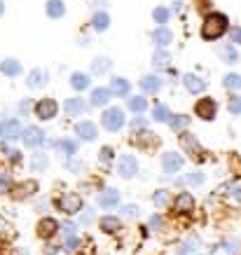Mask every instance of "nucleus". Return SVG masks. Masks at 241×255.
<instances>
[{
  "label": "nucleus",
  "instance_id": "nucleus-1",
  "mask_svg": "<svg viewBox=\"0 0 241 255\" xmlns=\"http://www.w3.org/2000/svg\"><path fill=\"white\" fill-rule=\"evenodd\" d=\"M227 28H230L227 16L220 14V12H211L202 23V35H204V40H218Z\"/></svg>",
  "mask_w": 241,
  "mask_h": 255
},
{
  "label": "nucleus",
  "instance_id": "nucleus-2",
  "mask_svg": "<svg viewBox=\"0 0 241 255\" xmlns=\"http://www.w3.org/2000/svg\"><path fill=\"white\" fill-rule=\"evenodd\" d=\"M101 124L108 129V131H120L122 127L126 124V117H124V110L122 108H108L106 113H103V117H101Z\"/></svg>",
  "mask_w": 241,
  "mask_h": 255
},
{
  "label": "nucleus",
  "instance_id": "nucleus-3",
  "mask_svg": "<svg viewBox=\"0 0 241 255\" xmlns=\"http://www.w3.org/2000/svg\"><path fill=\"white\" fill-rule=\"evenodd\" d=\"M56 206H59V211L73 216V213H80V209H82V199H80V194H75V192H66L56 199Z\"/></svg>",
  "mask_w": 241,
  "mask_h": 255
},
{
  "label": "nucleus",
  "instance_id": "nucleus-4",
  "mask_svg": "<svg viewBox=\"0 0 241 255\" xmlns=\"http://www.w3.org/2000/svg\"><path fill=\"white\" fill-rule=\"evenodd\" d=\"M56 113H59V103L54 99H42L35 103V117L47 122V120H54Z\"/></svg>",
  "mask_w": 241,
  "mask_h": 255
},
{
  "label": "nucleus",
  "instance_id": "nucleus-5",
  "mask_svg": "<svg viewBox=\"0 0 241 255\" xmlns=\"http://www.w3.org/2000/svg\"><path fill=\"white\" fill-rule=\"evenodd\" d=\"M23 136V127L19 120H5L0 124V138L2 140H16Z\"/></svg>",
  "mask_w": 241,
  "mask_h": 255
},
{
  "label": "nucleus",
  "instance_id": "nucleus-6",
  "mask_svg": "<svg viewBox=\"0 0 241 255\" xmlns=\"http://www.w3.org/2000/svg\"><path fill=\"white\" fill-rule=\"evenodd\" d=\"M117 173L122 178H133L138 173V162L133 155H122L117 159Z\"/></svg>",
  "mask_w": 241,
  "mask_h": 255
},
{
  "label": "nucleus",
  "instance_id": "nucleus-7",
  "mask_svg": "<svg viewBox=\"0 0 241 255\" xmlns=\"http://www.w3.org/2000/svg\"><path fill=\"white\" fill-rule=\"evenodd\" d=\"M216 110H218V106H216V101L213 99H199L197 101V106H195L197 117H202L204 122L213 120V117H216Z\"/></svg>",
  "mask_w": 241,
  "mask_h": 255
},
{
  "label": "nucleus",
  "instance_id": "nucleus-8",
  "mask_svg": "<svg viewBox=\"0 0 241 255\" xmlns=\"http://www.w3.org/2000/svg\"><path fill=\"white\" fill-rule=\"evenodd\" d=\"M75 133H78L80 140L92 143V140L99 136V129H96V124H94V122H89V120H82V122L75 124Z\"/></svg>",
  "mask_w": 241,
  "mask_h": 255
},
{
  "label": "nucleus",
  "instance_id": "nucleus-9",
  "mask_svg": "<svg viewBox=\"0 0 241 255\" xmlns=\"http://www.w3.org/2000/svg\"><path fill=\"white\" fill-rule=\"evenodd\" d=\"M162 169L164 173H178L180 169H183V157L176 155V152H164L162 155Z\"/></svg>",
  "mask_w": 241,
  "mask_h": 255
},
{
  "label": "nucleus",
  "instance_id": "nucleus-10",
  "mask_svg": "<svg viewBox=\"0 0 241 255\" xmlns=\"http://www.w3.org/2000/svg\"><path fill=\"white\" fill-rule=\"evenodd\" d=\"M21 138L28 147H38L45 143V133H42V129H38V127H26Z\"/></svg>",
  "mask_w": 241,
  "mask_h": 255
},
{
  "label": "nucleus",
  "instance_id": "nucleus-11",
  "mask_svg": "<svg viewBox=\"0 0 241 255\" xmlns=\"http://www.w3.org/2000/svg\"><path fill=\"white\" fill-rule=\"evenodd\" d=\"M63 110H66L70 117H80L87 113V103L80 99V96H75V99H68L63 103Z\"/></svg>",
  "mask_w": 241,
  "mask_h": 255
},
{
  "label": "nucleus",
  "instance_id": "nucleus-12",
  "mask_svg": "<svg viewBox=\"0 0 241 255\" xmlns=\"http://www.w3.org/2000/svg\"><path fill=\"white\" fill-rule=\"evenodd\" d=\"M152 42H155L159 49H164L166 45H171L173 42V33L166 28V26H159V28H155L152 31Z\"/></svg>",
  "mask_w": 241,
  "mask_h": 255
},
{
  "label": "nucleus",
  "instance_id": "nucleus-13",
  "mask_svg": "<svg viewBox=\"0 0 241 255\" xmlns=\"http://www.w3.org/2000/svg\"><path fill=\"white\" fill-rule=\"evenodd\" d=\"M173 206H176L178 213H190V211L195 209V197L190 192H180L178 197H176V201H173Z\"/></svg>",
  "mask_w": 241,
  "mask_h": 255
},
{
  "label": "nucleus",
  "instance_id": "nucleus-14",
  "mask_svg": "<svg viewBox=\"0 0 241 255\" xmlns=\"http://www.w3.org/2000/svg\"><path fill=\"white\" fill-rule=\"evenodd\" d=\"M56 232H59V223H56V220H52V218H45V220H40L38 234L42 237V239H52Z\"/></svg>",
  "mask_w": 241,
  "mask_h": 255
},
{
  "label": "nucleus",
  "instance_id": "nucleus-15",
  "mask_svg": "<svg viewBox=\"0 0 241 255\" xmlns=\"http://www.w3.org/2000/svg\"><path fill=\"white\" fill-rule=\"evenodd\" d=\"M183 85H185V89L190 94H202L204 89H206V82H204L199 75H192V73L183 78Z\"/></svg>",
  "mask_w": 241,
  "mask_h": 255
},
{
  "label": "nucleus",
  "instance_id": "nucleus-16",
  "mask_svg": "<svg viewBox=\"0 0 241 255\" xmlns=\"http://www.w3.org/2000/svg\"><path fill=\"white\" fill-rule=\"evenodd\" d=\"M26 85L31 87V89H40V87L47 85V70L42 68H33L28 73V80H26Z\"/></svg>",
  "mask_w": 241,
  "mask_h": 255
},
{
  "label": "nucleus",
  "instance_id": "nucleus-17",
  "mask_svg": "<svg viewBox=\"0 0 241 255\" xmlns=\"http://www.w3.org/2000/svg\"><path fill=\"white\" fill-rule=\"evenodd\" d=\"M92 106H108L110 103V99H113V92L110 89H106V87H99V89H92Z\"/></svg>",
  "mask_w": 241,
  "mask_h": 255
},
{
  "label": "nucleus",
  "instance_id": "nucleus-18",
  "mask_svg": "<svg viewBox=\"0 0 241 255\" xmlns=\"http://www.w3.org/2000/svg\"><path fill=\"white\" fill-rule=\"evenodd\" d=\"M180 145H183V150L190 152V155H199V152H202L199 140H197L192 133H180Z\"/></svg>",
  "mask_w": 241,
  "mask_h": 255
},
{
  "label": "nucleus",
  "instance_id": "nucleus-19",
  "mask_svg": "<svg viewBox=\"0 0 241 255\" xmlns=\"http://www.w3.org/2000/svg\"><path fill=\"white\" fill-rule=\"evenodd\" d=\"M110 92L115 94V96H129L131 85H129V80H124V78H113L110 80Z\"/></svg>",
  "mask_w": 241,
  "mask_h": 255
},
{
  "label": "nucleus",
  "instance_id": "nucleus-20",
  "mask_svg": "<svg viewBox=\"0 0 241 255\" xmlns=\"http://www.w3.org/2000/svg\"><path fill=\"white\" fill-rule=\"evenodd\" d=\"M140 89L145 94H157L162 89V80L157 75H145V78H140Z\"/></svg>",
  "mask_w": 241,
  "mask_h": 255
},
{
  "label": "nucleus",
  "instance_id": "nucleus-21",
  "mask_svg": "<svg viewBox=\"0 0 241 255\" xmlns=\"http://www.w3.org/2000/svg\"><path fill=\"white\" fill-rule=\"evenodd\" d=\"M117 204H120V192L117 190H103L99 194V206H103V209H110V206H117Z\"/></svg>",
  "mask_w": 241,
  "mask_h": 255
},
{
  "label": "nucleus",
  "instance_id": "nucleus-22",
  "mask_svg": "<svg viewBox=\"0 0 241 255\" xmlns=\"http://www.w3.org/2000/svg\"><path fill=\"white\" fill-rule=\"evenodd\" d=\"M45 12H47V16H52V19H61V16L66 14V5H63V0H47Z\"/></svg>",
  "mask_w": 241,
  "mask_h": 255
},
{
  "label": "nucleus",
  "instance_id": "nucleus-23",
  "mask_svg": "<svg viewBox=\"0 0 241 255\" xmlns=\"http://www.w3.org/2000/svg\"><path fill=\"white\" fill-rule=\"evenodd\" d=\"M108 26H110V16L106 14V12H96V14L92 16V28L96 33L108 31Z\"/></svg>",
  "mask_w": 241,
  "mask_h": 255
},
{
  "label": "nucleus",
  "instance_id": "nucleus-24",
  "mask_svg": "<svg viewBox=\"0 0 241 255\" xmlns=\"http://www.w3.org/2000/svg\"><path fill=\"white\" fill-rule=\"evenodd\" d=\"M56 150H59V155H63V157H73L78 152V143L70 138H61L56 143Z\"/></svg>",
  "mask_w": 241,
  "mask_h": 255
},
{
  "label": "nucleus",
  "instance_id": "nucleus-25",
  "mask_svg": "<svg viewBox=\"0 0 241 255\" xmlns=\"http://www.w3.org/2000/svg\"><path fill=\"white\" fill-rule=\"evenodd\" d=\"M0 70H2L7 78H16V75L21 73V63L16 61V59H5V61L0 63Z\"/></svg>",
  "mask_w": 241,
  "mask_h": 255
},
{
  "label": "nucleus",
  "instance_id": "nucleus-26",
  "mask_svg": "<svg viewBox=\"0 0 241 255\" xmlns=\"http://www.w3.org/2000/svg\"><path fill=\"white\" fill-rule=\"evenodd\" d=\"M110 66H113V61H110L108 56H99V59L92 61V73L94 75H106L110 70Z\"/></svg>",
  "mask_w": 241,
  "mask_h": 255
},
{
  "label": "nucleus",
  "instance_id": "nucleus-27",
  "mask_svg": "<svg viewBox=\"0 0 241 255\" xmlns=\"http://www.w3.org/2000/svg\"><path fill=\"white\" fill-rule=\"evenodd\" d=\"M89 85H92V80H89L87 73H73V75H70V87H73V89L82 92V89H87Z\"/></svg>",
  "mask_w": 241,
  "mask_h": 255
},
{
  "label": "nucleus",
  "instance_id": "nucleus-28",
  "mask_svg": "<svg viewBox=\"0 0 241 255\" xmlns=\"http://www.w3.org/2000/svg\"><path fill=\"white\" fill-rule=\"evenodd\" d=\"M169 61H171V56H169V52H166V49H157L155 54H152V66H155L157 70L169 68Z\"/></svg>",
  "mask_w": 241,
  "mask_h": 255
},
{
  "label": "nucleus",
  "instance_id": "nucleus-29",
  "mask_svg": "<svg viewBox=\"0 0 241 255\" xmlns=\"http://www.w3.org/2000/svg\"><path fill=\"white\" fill-rule=\"evenodd\" d=\"M35 190H38V183H35V180H26L23 185H19V190H16V197H19V199L33 197V194H35Z\"/></svg>",
  "mask_w": 241,
  "mask_h": 255
},
{
  "label": "nucleus",
  "instance_id": "nucleus-30",
  "mask_svg": "<svg viewBox=\"0 0 241 255\" xmlns=\"http://www.w3.org/2000/svg\"><path fill=\"white\" fill-rule=\"evenodd\" d=\"M223 87H225V89H230V92L241 89V75H237V73H227L225 78H223Z\"/></svg>",
  "mask_w": 241,
  "mask_h": 255
},
{
  "label": "nucleus",
  "instance_id": "nucleus-31",
  "mask_svg": "<svg viewBox=\"0 0 241 255\" xmlns=\"http://www.w3.org/2000/svg\"><path fill=\"white\" fill-rule=\"evenodd\" d=\"M220 59L225 63H237L239 61V54H237V49L232 45H223L220 47Z\"/></svg>",
  "mask_w": 241,
  "mask_h": 255
},
{
  "label": "nucleus",
  "instance_id": "nucleus-32",
  "mask_svg": "<svg viewBox=\"0 0 241 255\" xmlns=\"http://www.w3.org/2000/svg\"><path fill=\"white\" fill-rule=\"evenodd\" d=\"M152 120H155V122H171V113H169V108H166V106H162V103H159V106H155V108H152Z\"/></svg>",
  "mask_w": 241,
  "mask_h": 255
},
{
  "label": "nucleus",
  "instance_id": "nucleus-33",
  "mask_svg": "<svg viewBox=\"0 0 241 255\" xmlns=\"http://www.w3.org/2000/svg\"><path fill=\"white\" fill-rule=\"evenodd\" d=\"M176 183H178V185H202L204 176H202V173H187V176L178 178Z\"/></svg>",
  "mask_w": 241,
  "mask_h": 255
},
{
  "label": "nucleus",
  "instance_id": "nucleus-34",
  "mask_svg": "<svg viewBox=\"0 0 241 255\" xmlns=\"http://www.w3.org/2000/svg\"><path fill=\"white\" fill-rule=\"evenodd\" d=\"M101 230L103 232H117V230H120V220H117L115 216L101 218Z\"/></svg>",
  "mask_w": 241,
  "mask_h": 255
},
{
  "label": "nucleus",
  "instance_id": "nucleus-35",
  "mask_svg": "<svg viewBox=\"0 0 241 255\" xmlns=\"http://www.w3.org/2000/svg\"><path fill=\"white\" fill-rule=\"evenodd\" d=\"M126 103H129V110H133V113H143V110L148 108V101L143 99V96H131Z\"/></svg>",
  "mask_w": 241,
  "mask_h": 255
},
{
  "label": "nucleus",
  "instance_id": "nucleus-36",
  "mask_svg": "<svg viewBox=\"0 0 241 255\" xmlns=\"http://www.w3.org/2000/svg\"><path fill=\"white\" fill-rule=\"evenodd\" d=\"M47 155H42V152H35V155L31 157V169L33 171H45L47 169Z\"/></svg>",
  "mask_w": 241,
  "mask_h": 255
},
{
  "label": "nucleus",
  "instance_id": "nucleus-37",
  "mask_svg": "<svg viewBox=\"0 0 241 255\" xmlns=\"http://www.w3.org/2000/svg\"><path fill=\"white\" fill-rule=\"evenodd\" d=\"M169 16H171V12H169L166 7H157V9H152V19H155V23H159V26L169 23Z\"/></svg>",
  "mask_w": 241,
  "mask_h": 255
},
{
  "label": "nucleus",
  "instance_id": "nucleus-38",
  "mask_svg": "<svg viewBox=\"0 0 241 255\" xmlns=\"http://www.w3.org/2000/svg\"><path fill=\"white\" fill-rule=\"evenodd\" d=\"M169 124H171L173 131H183L187 124H190V117H187V115H173V117H171V122H169Z\"/></svg>",
  "mask_w": 241,
  "mask_h": 255
},
{
  "label": "nucleus",
  "instance_id": "nucleus-39",
  "mask_svg": "<svg viewBox=\"0 0 241 255\" xmlns=\"http://www.w3.org/2000/svg\"><path fill=\"white\" fill-rule=\"evenodd\" d=\"M197 248H199V241H197V239H187L185 244L178 248V255H190V253H195Z\"/></svg>",
  "mask_w": 241,
  "mask_h": 255
},
{
  "label": "nucleus",
  "instance_id": "nucleus-40",
  "mask_svg": "<svg viewBox=\"0 0 241 255\" xmlns=\"http://www.w3.org/2000/svg\"><path fill=\"white\" fill-rule=\"evenodd\" d=\"M136 143L138 145H150V143H157V138L150 131H138L136 133Z\"/></svg>",
  "mask_w": 241,
  "mask_h": 255
},
{
  "label": "nucleus",
  "instance_id": "nucleus-41",
  "mask_svg": "<svg viewBox=\"0 0 241 255\" xmlns=\"http://www.w3.org/2000/svg\"><path fill=\"white\" fill-rule=\"evenodd\" d=\"M152 201H155V206H166V204H169V192H166V190H157V192L152 194Z\"/></svg>",
  "mask_w": 241,
  "mask_h": 255
},
{
  "label": "nucleus",
  "instance_id": "nucleus-42",
  "mask_svg": "<svg viewBox=\"0 0 241 255\" xmlns=\"http://www.w3.org/2000/svg\"><path fill=\"white\" fill-rule=\"evenodd\" d=\"M12 190V176L9 173H0V194H5Z\"/></svg>",
  "mask_w": 241,
  "mask_h": 255
},
{
  "label": "nucleus",
  "instance_id": "nucleus-43",
  "mask_svg": "<svg viewBox=\"0 0 241 255\" xmlns=\"http://www.w3.org/2000/svg\"><path fill=\"white\" fill-rule=\"evenodd\" d=\"M230 113L232 115H241V96H234V99H230Z\"/></svg>",
  "mask_w": 241,
  "mask_h": 255
},
{
  "label": "nucleus",
  "instance_id": "nucleus-44",
  "mask_svg": "<svg viewBox=\"0 0 241 255\" xmlns=\"http://www.w3.org/2000/svg\"><path fill=\"white\" fill-rule=\"evenodd\" d=\"M145 124H148V122H145V120L138 115V117H133V120H131V129L136 133H138V131H145Z\"/></svg>",
  "mask_w": 241,
  "mask_h": 255
},
{
  "label": "nucleus",
  "instance_id": "nucleus-45",
  "mask_svg": "<svg viewBox=\"0 0 241 255\" xmlns=\"http://www.w3.org/2000/svg\"><path fill=\"white\" fill-rule=\"evenodd\" d=\"M61 232H63V237L68 239V237H75V225L73 223H63L61 225Z\"/></svg>",
  "mask_w": 241,
  "mask_h": 255
},
{
  "label": "nucleus",
  "instance_id": "nucleus-46",
  "mask_svg": "<svg viewBox=\"0 0 241 255\" xmlns=\"http://www.w3.org/2000/svg\"><path fill=\"white\" fill-rule=\"evenodd\" d=\"M230 35H232V42L241 45V26H232V28H230Z\"/></svg>",
  "mask_w": 241,
  "mask_h": 255
},
{
  "label": "nucleus",
  "instance_id": "nucleus-47",
  "mask_svg": "<svg viewBox=\"0 0 241 255\" xmlns=\"http://www.w3.org/2000/svg\"><path fill=\"white\" fill-rule=\"evenodd\" d=\"M223 251H225V253H230V255H234V253H237V241H234V239L225 241V244H223Z\"/></svg>",
  "mask_w": 241,
  "mask_h": 255
},
{
  "label": "nucleus",
  "instance_id": "nucleus-48",
  "mask_svg": "<svg viewBox=\"0 0 241 255\" xmlns=\"http://www.w3.org/2000/svg\"><path fill=\"white\" fill-rule=\"evenodd\" d=\"M230 194L234 197V201H241V183H237V185L230 187Z\"/></svg>",
  "mask_w": 241,
  "mask_h": 255
},
{
  "label": "nucleus",
  "instance_id": "nucleus-49",
  "mask_svg": "<svg viewBox=\"0 0 241 255\" xmlns=\"http://www.w3.org/2000/svg\"><path fill=\"white\" fill-rule=\"evenodd\" d=\"M78 237H68V239H66V251H75V248H78Z\"/></svg>",
  "mask_w": 241,
  "mask_h": 255
},
{
  "label": "nucleus",
  "instance_id": "nucleus-50",
  "mask_svg": "<svg viewBox=\"0 0 241 255\" xmlns=\"http://www.w3.org/2000/svg\"><path fill=\"white\" fill-rule=\"evenodd\" d=\"M101 159H103V162H110V159H113V147H103V150H101Z\"/></svg>",
  "mask_w": 241,
  "mask_h": 255
},
{
  "label": "nucleus",
  "instance_id": "nucleus-51",
  "mask_svg": "<svg viewBox=\"0 0 241 255\" xmlns=\"http://www.w3.org/2000/svg\"><path fill=\"white\" fill-rule=\"evenodd\" d=\"M150 227H152V230L162 227V218H159V216H152V218H150Z\"/></svg>",
  "mask_w": 241,
  "mask_h": 255
},
{
  "label": "nucleus",
  "instance_id": "nucleus-52",
  "mask_svg": "<svg viewBox=\"0 0 241 255\" xmlns=\"http://www.w3.org/2000/svg\"><path fill=\"white\" fill-rule=\"evenodd\" d=\"M28 110H31V103H28V101H21V103H19V113H23V115H26Z\"/></svg>",
  "mask_w": 241,
  "mask_h": 255
},
{
  "label": "nucleus",
  "instance_id": "nucleus-53",
  "mask_svg": "<svg viewBox=\"0 0 241 255\" xmlns=\"http://www.w3.org/2000/svg\"><path fill=\"white\" fill-rule=\"evenodd\" d=\"M124 216H136V213H138V209H136V206H124Z\"/></svg>",
  "mask_w": 241,
  "mask_h": 255
},
{
  "label": "nucleus",
  "instance_id": "nucleus-54",
  "mask_svg": "<svg viewBox=\"0 0 241 255\" xmlns=\"http://www.w3.org/2000/svg\"><path fill=\"white\" fill-rule=\"evenodd\" d=\"M70 169H73V171H80V169H85V164H78V162H70Z\"/></svg>",
  "mask_w": 241,
  "mask_h": 255
},
{
  "label": "nucleus",
  "instance_id": "nucleus-55",
  "mask_svg": "<svg viewBox=\"0 0 241 255\" xmlns=\"http://www.w3.org/2000/svg\"><path fill=\"white\" fill-rule=\"evenodd\" d=\"M5 14V2H2V0H0V16Z\"/></svg>",
  "mask_w": 241,
  "mask_h": 255
},
{
  "label": "nucleus",
  "instance_id": "nucleus-56",
  "mask_svg": "<svg viewBox=\"0 0 241 255\" xmlns=\"http://www.w3.org/2000/svg\"><path fill=\"white\" fill-rule=\"evenodd\" d=\"M0 124H2V122H0Z\"/></svg>",
  "mask_w": 241,
  "mask_h": 255
}]
</instances>
